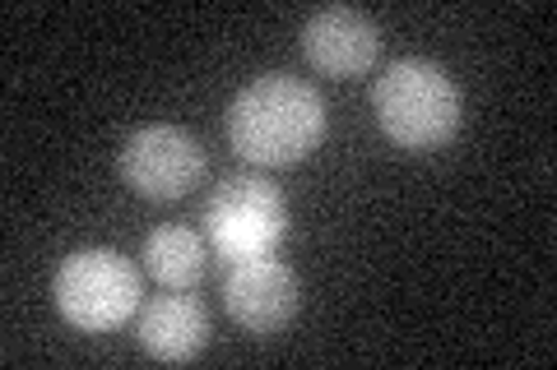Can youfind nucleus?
I'll use <instances>...</instances> for the list:
<instances>
[{"mask_svg":"<svg viewBox=\"0 0 557 370\" xmlns=\"http://www.w3.org/2000/svg\"><path fill=\"white\" fill-rule=\"evenodd\" d=\"M228 139L256 167H293L325 139V102L307 79L260 75L233 98Z\"/></svg>","mask_w":557,"mask_h":370,"instance_id":"f257e3e1","label":"nucleus"},{"mask_svg":"<svg viewBox=\"0 0 557 370\" xmlns=\"http://www.w3.org/2000/svg\"><path fill=\"white\" fill-rule=\"evenodd\" d=\"M372 112L391 144L409 153H432L456 139L460 130V88L432 61H395L372 84Z\"/></svg>","mask_w":557,"mask_h":370,"instance_id":"f03ea898","label":"nucleus"},{"mask_svg":"<svg viewBox=\"0 0 557 370\" xmlns=\"http://www.w3.org/2000/svg\"><path fill=\"white\" fill-rule=\"evenodd\" d=\"M51 296L75 329L108 333L139 310V273L121 251H75L51 278Z\"/></svg>","mask_w":557,"mask_h":370,"instance_id":"7ed1b4c3","label":"nucleus"},{"mask_svg":"<svg viewBox=\"0 0 557 370\" xmlns=\"http://www.w3.org/2000/svg\"><path fill=\"white\" fill-rule=\"evenodd\" d=\"M288 232V200L265 176H228L205 204V237L223 259H260Z\"/></svg>","mask_w":557,"mask_h":370,"instance_id":"20e7f679","label":"nucleus"},{"mask_svg":"<svg viewBox=\"0 0 557 370\" xmlns=\"http://www.w3.org/2000/svg\"><path fill=\"white\" fill-rule=\"evenodd\" d=\"M200 176H205V149L182 126H139L121 144V181L139 200L153 204L182 200L200 186Z\"/></svg>","mask_w":557,"mask_h":370,"instance_id":"39448f33","label":"nucleus"},{"mask_svg":"<svg viewBox=\"0 0 557 370\" xmlns=\"http://www.w3.org/2000/svg\"><path fill=\"white\" fill-rule=\"evenodd\" d=\"M298 273L284 259L260 255V259H237L228 278H223V306H228L233 324H242L256 339H274L293 324L298 315Z\"/></svg>","mask_w":557,"mask_h":370,"instance_id":"423d86ee","label":"nucleus"},{"mask_svg":"<svg viewBox=\"0 0 557 370\" xmlns=\"http://www.w3.org/2000/svg\"><path fill=\"white\" fill-rule=\"evenodd\" d=\"M302 56L330 79H358L381 56V28L354 5L317 10L302 28Z\"/></svg>","mask_w":557,"mask_h":370,"instance_id":"0eeeda50","label":"nucleus"},{"mask_svg":"<svg viewBox=\"0 0 557 370\" xmlns=\"http://www.w3.org/2000/svg\"><path fill=\"white\" fill-rule=\"evenodd\" d=\"M139 347L159 361H190L200 357L209 343V315L200 302L190 296H153V302L139 310Z\"/></svg>","mask_w":557,"mask_h":370,"instance_id":"6e6552de","label":"nucleus"},{"mask_svg":"<svg viewBox=\"0 0 557 370\" xmlns=\"http://www.w3.org/2000/svg\"><path fill=\"white\" fill-rule=\"evenodd\" d=\"M145 269L159 278L163 292H190L209 269V245L190 227H159L145 241Z\"/></svg>","mask_w":557,"mask_h":370,"instance_id":"1a4fd4ad","label":"nucleus"}]
</instances>
